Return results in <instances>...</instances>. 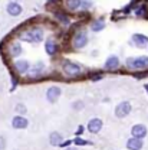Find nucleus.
Instances as JSON below:
<instances>
[{
	"instance_id": "27",
	"label": "nucleus",
	"mask_w": 148,
	"mask_h": 150,
	"mask_svg": "<svg viewBox=\"0 0 148 150\" xmlns=\"http://www.w3.org/2000/svg\"><path fill=\"white\" fill-rule=\"evenodd\" d=\"M82 107H83V104H82V103H76V104L74 105L75 110H79V108H82Z\"/></svg>"
},
{
	"instance_id": "9",
	"label": "nucleus",
	"mask_w": 148,
	"mask_h": 150,
	"mask_svg": "<svg viewBox=\"0 0 148 150\" xmlns=\"http://www.w3.org/2000/svg\"><path fill=\"white\" fill-rule=\"evenodd\" d=\"M60 88L59 87H51L49 90H48V93H46V98H48V101H51V103H55L56 100L59 98V95H60Z\"/></svg>"
},
{
	"instance_id": "19",
	"label": "nucleus",
	"mask_w": 148,
	"mask_h": 150,
	"mask_svg": "<svg viewBox=\"0 0 148 150\" xmlns=\"http://www.w3.org/2000/svg\"><path fill=\"white\" fill-rule=\"evenodd\" d=\"M81 6V0H68V7L69 9H76Z\"/></svg>"
},
{
	"instance_id": "2",
	"label": "nucleus",
	"mask_w": 148,
	"mask_h": 150,
	"mask_svg": "<svg viewBox=\"0 0 148 150\" xmlns=\"http://www.w3.org/2000/svg\"><path fill=\"white\" fill-rule=\"evenodd\" d=\"M130 112H131V104L128 101H122V103L118 104L116 108H115V115H116L118 118H124V117H127Z\"/></svg>"
},
{
	"instance_id": "6",
	"label": "nucleus",
	"mask_w": 148,
	"mask_h": 150,
	"mask_svg": "<svg viewBox=\"0 0 148 150\" xmlns=\"http://www.w3.org/2000/svg\"><path fill=\"white\" fill-rule=\"evenodd\" d=\"M131 133H132V137L135 139H144L147 136V127L144 124H135L131 129Z\"/></svg>"
},
{
	"instance_id": "21",
	"label": "nucleus",
	"mask_w": 148,
	"mask_h": 150,
	"mask_svg": "<svg viewBox=\"0 0 148 150\" xmlns=\"http://www.w3.org/2000/svg\"><path fill=\"white\" fill-rule=\"evenodd\" d=\"M43 69V64L42 62H39L37 65H35L33 68H32V74H37V72H40Z\"/></svg>"
},
{
	"instance_id": "29",
	"label": "nucleus",
	"mask_w": 148,
	"mask_h": 150,
	"mask_svg": "<svg viewBox=\"0 0 148 150\" xmlns=\"http://www.w3.org/2000/svg\"><path fill=\"white\" fill-rule=\"evenodd\" d=\"M65 150H76L75 147H69V149H65Z\"/></svg>"
},
{
	"instance_id": "30",
	"label": "nucleus",
	"mask_w": 148,
	"mask_h": 150,
	"mask_svg": "<svg viewBox=\"0 0 148 150\" xmlns=\"http://www.w3.org/2000/svg\"><path fill=\"white\" fill-rule=\"evenodd\" d=\"M145 90H147V93H148V85H145Z\"/></svg>"
},
{
	"instance_id": "1",
	"label": "nucleus",
	"mask_w": 148,
	"mask_h": 150,
	"mask_svg": "<svg viewBox=\"0 0 148 150\" xmlns=\"http://www.w3.org/2000/svg\"><path fill=\"white\" fill-rule=\"evenodd\" d=\"M127 65L132 69H144L148 68V56H140V58H130L127 61Z\"/></svg>"
},
{
	"instance_id": "4",
	"label": "nucleus",
	"mask_w": 148,
	"mask_h": 150,
	"mask_svg": "<svg viewBox=\"0 0 148 150\" xmlns=\"http://www.w3.org/2000/svg\"><path fill=\"white\" fill-rule=\"evenodd\" d=\"M86 43H88V38H86V33L85 32H78L74 38V46L75 48H78V49H81V48H85L86 46Z\"/></svg>"
},
{
	"instance_id": "25",
	"label": "nucleus",
	"mask_w": 148,
	"mask_h": 150,
	"mask_svg": "<svg viewBox=\"0 0 148 150\" xmlns=\"http://www.w3.org/2000/svg\"><path fill=\"white\" fill-rule=\"evenodd\" d=\"M58 18H60V20H62L63 23H68V19H66L65 15H58Z\"/></svg>"
},
{
	"instance_id": "8",
	"label": "nucleus",
	"mask_w": 148,
	"mask_h": 150,
	"mask_svg": "<svg viewBox=\"0 0 148 150\" xmlns=\"http://www.w3.org/2000/svg\"><path fill=\"white\" fill-rule=\"evenodd\" d=\"M142 146H144V143H142L141 139L131 137V139H128V142H127V147H128V150H141Z\"/></svg>"
},
{
	"instance_id": "17",
	"label": "nucleus",
	"mask_w": 148,
	"mask_h": 150,
	"mask_svg": "<svg viewBox=\"0 0 148 150\" xmlns=\"http://www.w3.org/2000/svg\"><path fill=\"white\" fill-rule=\"evenodd\" d=\"M104 26H105V23H104V20L101 19V20H95L92 23V30L95 32H99L101 29H104Z\"/></svg>"
},
{
	"instance_id": "3",
	"label": "nucleus",
	"mask_w": 148,
	"mask_h": 150,
	"mask_svg": "<svg viewBox=\"0 0 148 150\" xmlns=\"http://www.w3.org/2000/svg\"><path fill=\"white\" fill-rule=\"evenodd\" d=\"M82 71V68L78 65V64H75V62H65L63 64V72L66 75H78L79 72Z\"/></svg>"
},
{
	"instance_id": "26",
	"label": "nucleus",
	"mask_w": 148,
	"mask_h": 150,
	"mask_svg": "<svg viewBox=\"0 0 148 150\" xmlns=\"http://www.w3.org/2000/svg\"><path fill=\"white\" fill-rule=\"evenodd\" d=\"M137 15H138V16H142V15H145V9L142 7V9H140V10H137Z\"/></svg>"
},
{
	"instance_id": "12",
	"label": "nucleus",
	"mask_w": 148,
	"mask_h": 150,
	"mask_svg": "<svg viewBox=\"0 0 148 150\" xmlns=\"http://www.w3.org/2000/svg\"><path fill=\"white\" fill-rule=\"evenodd\" d=\"M132 40H134V43H135L138 48H144L148 43V38L144 36V35H140V33H135V35L132 36Z\"/></svg>"
},
{
	"instance_id": "24",
	"label": "nucleus",
	"mask_w": 148,
	"mask_h": 150,
	"mask_svg": "<svg viewBox=\"0 0 148 150\" xmlns=\"http://www.w3.org/2000/svg\"><path fill=\"white\" fill-rule=\"evenodd\" d=\"M74 142L76 144H88V142H85V140H82V139H75Z\"/></svg>"
},
{
	"instance_id": "5",
	"label": "nucleus",
	"mask_w": 148,
	"mask_h": 150,
	"mask_svg": "<svg viewBox=\"0 0 148 150\" xmlns=\"http://www.w3.org/2000/svg\"><path fill=\"white\" fill-rule=\"evenodd\" d=\"M42 38H43V30L39 28L32 29L29 33L25 35V39H27L29 42H39V40H42Z\"/></svg>"
},
{
	"instance_id": "7",
	"label": "nucleus",
	"mask_w": 148,
	"mask_h": 150,
	"mask_svg": "<svg viewBox=\"0 0 148 150\" xmlns=\"http://www.w3.org/2000/svg\"><path fill=\"white\" fill-rule=\"evenodd\" d=\"M27 124H29V121H27L25 117H22V115H16V117H13V120H12V126H13V129H18V130L26 129Z\"/></svg>"
},
{
	"instance_id": "10",
	"label": "nucleus",
	"mask_w": 148,
	"mask_h": 150,
	"mask_svg": "<svg viewBox=\"0 0 148 150\" xmlns=\"http://www.w3.org/2000/svg\"><path fill=\"white\" fill-rule=\"evenodd\" d=\"M101 129H102V120H99V118H92L88 123V130L91 133H98Z\"/></svg>"
},
{
	"instance_id": "18",
	"label": "nucleus",
	"mask_w": 148,
	"mask_h": 150,
	"mask_svg": "<svg viewBox=\"0 0 148 150\" xmlns=\"http://www.w3.org/2000/svg\"><path fill=\"white\" fill-rule=\"evenodd\" d=\"M13 56H18L22 54V46H20V43H15L13 46H12V52H10Z\"/></svg>"
},
{
	"instance_id": "15",
	"label": "nucleus",
	"mask_w": 148,
	"mask_h": 150,
	"mask_svg": "<svg viewBox=\"0 0 148 150\" xmlns=\"http://www.w3.org/2000/svg\"><path fill=\"white\" fill-rule=\"evenodd\" d=\"M15 67H16V69H18L20 74H23V72H26L29 69V62L27 61H18L15 64Z\"/></svg>"
},
{
	"instance_id": "14",
	"label": "nucleus",
	"mask_w": 148,
	"mask_h": 150,
	"mask_svg": "<svg viewBox=\"0 0 148 150\" xmlns=\"http://www.w3.org/2000/svg\"><path fill=\"white\" fill-rule=\"evenodd\" d=\"M118 64H119V59L116 56H109L105 62V68L107 69H115V68H118Z\"/></svg>"
},
{
	"instance_id": "22",
	"label": "nucleus",
	"mask_w": 148,
	"mask_h": 150,
	"mask_svg": "<svg viewBox=\"0 0 148 150\" xmlns=\"http://www.w3.org/2000/svg\"><path fill=\"white\" fill-rule=\"evenodd\" d=\"M16 111L20 112V114H25V112H26V107H25L23 104H18V105H16Z\"/></svg>"
},
{
	"instance_id": "28",
	"label": "nucleus",
	"mask_w": 148,
	"mask_h": 150,
	"mask_svg": "<svg viewBox=\"0 0 148 150\" xmlns=\"http://www.w3.org/2000/svg\"><path fill=\"white\" fill-rule=\"evenodd\" d=\"M82 133H83V126H79V127H78V130H76V134L79 136V134H82Z\"/></svg>"
},
{
	"instance_id": "11",
	"label": "nucleus",
	"mask_w": 148,
	"mask_h": 150,
	"mask_svg": "<svg viewBox=\"0 0 148 150\" xmlns=\"http://www.w3.org/2000/svg\"><path fill=\"white\" fill-rule=\"evenodd\" d=\"M7 13L10 16H19L22 13V6L19 3H9L7 4Z\"/></svg>"
},
{
	"instance_id": "13",
	"label": "nucleus",
	"mask_w": 148,
	"mask_h": 150,
	"mask_svg": "<svg viewBox=\"0 0 148 150\" xmlns=\"http://www.w3.org/2000/svg\"><path fill=\"white\" fill-rule=\"evenodd\" d=\"M49 142H51L52 146H62V143H63V137H62V134H59V133L53 131V133L49 136Z\"/></svg>"
},
{
	"instance_id": "23",
	"label": "nucleus",
	"mask_w": 148,
	"mask_h": 150,
	"mask_svg": "<svg viewBox=\"0 0 148 150\" xmlns=\"http://www.w3.org/2000/svg\"><path fill=\"white\" fill-rule=\"evenodd\" d=\"M6 149V139L4 137H0V150Z\"/></svg>"
},
{
	"instance_id": "20",
	"label": "nucleus",
	"mask_w": 148,
	"mask_h": 150,
	"mask_svg": "<svg viewBox=\"0 0 148 150\" xmlns=\"http://www.w3.org/2000/svg\"><path fill=\"white\" fill-rule=\"evenodd\" d=\"M81 7H82V9H89V7H92V0H81Z\"/></svg>"
},
{
	"instance_id": "16",
	"label": "nucleus",
	"mask_w": 148,
	"mask_h": 150,
	"mask_svg": "<svg viewBox=\"0 0 148 150\" xmlns=\"http://www.w3.org/2000/svg\"><path fill=\"white\" fill-rule=\"evenodd\" d=\"M46 51H48L49 55H53L56 52V43L53 39H48L46 40Z\"/></svg>"
}]
</instances>
